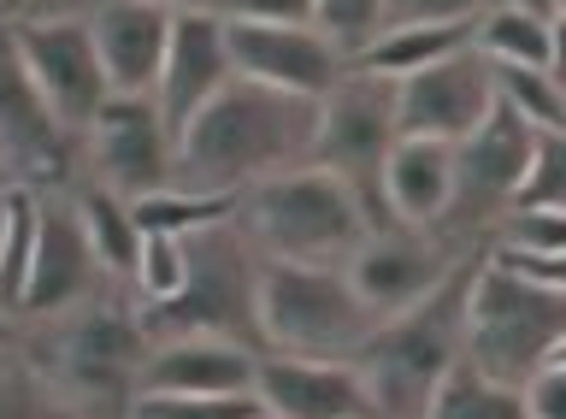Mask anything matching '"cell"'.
Instances as JSON below:
<instances>
[{
	"mask_svg": "<svg viewBox=\"0 0 566 419\" xmlns=\"http://www.w3.org/2000/svg\"><path fill=\"white\" fill-rule=\"evenodd\" d=\"M83 178L136 201L177 184V136L148 95H106L83 130Z\"/></svg>",
	"mask_w": 566,
	"mask_h": 419,
	"instance_id": "9",
	"label": "cell"
},
{
	"mask_svg": "<svg viewBox=\"0 0 566 419\" xmlns=\"http://www.w3.org/2000/svg\"><path fill=\"white\" fill-rule=\"evenodd\" d=\"M230 77L237 72H230V48H224V19L219 12H171V36H166V54H159V77L148 90V101L159 107V118H166V130L177 136Z\"/></svg>",
	"mask_w": 566,
	"mask_h": 419,
	"instance_id": "17",
	"label": "cell"
},
{
	"mask_svg": "<svg viewBox=\"0 0 566 419\" xmlns=\"http://www.w3.org/2000/svg\"><path fill=\"white\" fill-rule=\"evenodd\" d=\"M513 7H531V12H543V19H566V0H513Z\"/></svg>",
	"mask_w": 566,
	"mask_h": 419,
	"instance_id": "39",
	"label": "cell"
},
{
	"mask_svg": "<svg viewBox=\"0 0 566 419\" xmlns=\"http://www.w3.org/2000/svg\"><path fill=\"white\" fill-rule=\"evenodd\" d=\"M184 284V237L166 231H142L136 242V266H130V302H166V295Z\"/></svg>",
	"mask_w": 566,
	"mask_h": 419,
	"instance_id": "32",
	"label": "cell"
},
{
	"mask_svg": "<svg viewBox=\"0 0 566 419\" xmlns=\"http://www.w3.org/2000/svg\"><path fill=\"white\" fill-rule=\"evenodd\" d=\"M30 254H35V189L12 184L0 196V307H18L24 295V272H30Z\"/></svg>",
	"mask_w": 566,
	"mask_h": 419,
	"instance_id": "29",
	"label": "cell"
},
{
	"mask_svg": "<svg viewBox=\"0 0 566 419\" xmlns=\"http://www.w3.org/2000/svg\"><path fill=\"white\" fill-rule=\"evenodd\" d=\"M0 419H113V413L88 408L65 384H53L30 360L24 343H7L0 348Z\"/></svg>",
	"mask_w": 566,
	"mask_h": 419,
	"instance_id": "25",
	"label": "cell"
},
{
	"mask_svg": "<svg viewBox=\"0 0 566 419\" xmlns=\"http://www.w3.org/2000/svg\"><path fill=\"white\" fill-rule=\"evenodd\" d=\"M384 213L389 224H413V231H437L454 196V148L424 143V136H396L384 154Z\"/></svg>",
	"mask_w": 566,
	"mask_h": 419,
	"instance_id": "21",
	"label": "cell"
},
{
	"mask_svg": "<svg viewBox=\"0 0 566 419\" xmlns=\"http://www.w3.org/2000/svg\"><path fill=\"white\" fill-rule=\"evenodd\" d=\"M254 284H260V254L242 237L237 219L201 224L184 237V284L166 302H136L142 337H224L260 355V325H254Z\"/></svg>",
	"mask_w": 566,
	"mask_h": 419,
	"instance_id": "3",
	"label": "cell"
},
{
	"mask_svg": "<svg viewBox=\"0 0 566 419\" xmlns=\"http://www.w3.org/2000/svg\"><path fill=\"white\" fill-rule=\"evenodd\" d=\"M490 0H384V24H472Z\"/></svg>",
	"mask_w": 566,
	"mask_h": 419,
	"instance_id": "36",
	"label": "cell"
},
{
	"mask_svg": "<svg viewBox=\"0 0 566 419\" xmlns=\"http://www.w3.org/2000/svg\"><path fill=\"white\" fill-rule=\"evenodd\" d=\"M419 419H525V408H520V384L478 373V366L460 355L449 373L431 384Z\"/></svg>",
	"mask_w": 566,
	"mask_h": 419,
	"instance_id": "26",
	"label": "cell"
},
{
	"mask_svg": "<svg viewBox=\"0 0 566 419\" xmlns=\"http://www.w3.org/2000/svg\"><path fill=\"white\" fill-rule=\"evenodd\" d=\"M254 396H171V390H136L118 419H248Z\"/></svg>",
	"mask_w": 566,
	"mask_h": 419,
	"instance_id": "33",
	"label": "cell"
},
{
	"mask_svg": "<svg viewBox=\"0 0 566 419\" xmlns=\"http://www.w3.org/2000/svg\"><path fill=\"white\" fill-rule=\"evenodd\" d=\"M507 207H555V213H566V136L560 130H537L531 160L520 171V189H513Z\"/></svg>",
	"mask_w": 566,
	"mask_h": 419,
	"instance_id": "31",
	"label": "cell"
},
{
	"mask_svg": "<svg viewBox=\"0 0 566 419\" xmlns=\"http://www.w3.org/2000/svg\"><path fill=\"white\" fill-rule=\"evenodd\" d=\"M83 24H88V42H95L101 72H106V90L148 95L159 77L166 36H171V12L154 7V0H95L83 12Z\"/></svg>",
	"mask_w": 566,
	"mask_h": 419,
	"instance_id": "19",
	"label": "cell"
},
{
	"mask_svg": "<svg viewBox=\"0 0 566 419\" xmlns=\"http://www.w3.org/2000/svg\"><path fill=\"white\" fill-rule=\"evenodd\" d=\"M113 290V277L95 266L88 254V237L77 224V207H71V189H35V254L24 272V295H18L12 320H48V313H65L88 302V295Z\"/></svg>",
	"mask_w": 566,
	"mask_h": 419,
	"instance_id": "14",
	"label": "cell"
},
{
	"mask_svg": "<svg viewBox=\"0 0 566 419\" xmlns=\"http://www.w3.org/2000/svg\"><path fill=\"white\" fill-rule=\"evenodd\" d=\"M478 260V254H472ZM472 260L442 277L424 302L389 313L371 325V337L354 348V373H360L371 413L378 419H419L431 384L460 360V307H467V272Z\"/></svg>",
	"mask_w": 566,
	"mask_h": 419,
	"instance_id": "4",
	"label": "cell"
},
{
	"mask_svg": "<svg viewBox=\"0 0 566 419\" xmlns=\"http://www.w3.org/2000/svg\"><path fill=\"white\" fill-rule=\"evenodd\" d=\"M224 48H230V72L265 90L318 101L348 77V54L336 48L318 24H237L224 19Z\"/></svg>",
	"mask_w": 566,
	"mask_h": 419,
	"instance_id": "15",
	"label": "cell"
},
{
	"mask_svg": "<svg viewBox=\"0 0 566 419\" xmlns=\"http://www.w3.org/2000/svg\"><path fill=\"white\" fill-rule=\"evenodd\" d=\"M396 148V90L384 77H366L348 65V77L331 95H318L313 118V166H325L336 184L360 201L366 231H384V154Z\"/></svg>",
	"mask_w": 566,
	"mask_h": 419,
	"instance_id": "8",
	"label": "cell"
},
{
	"mask_svg": "<svg viewBox=\"0 0 566 419\" xmlns=\"http://www.w3.org/2000/svg\"><path fill=\"white\" fill-rule=\"evenodd\" d=\"M12 48L24 77L35 83V95L48 101V113L60 118L65 130H88V118L113 90H106V72L95 60V42H88L83 12H53V19H7Z\"/></svg>",
	"mask_w": 566,
	"mask_h": 419,
	"instance_id": "12",
	"label": "cell"
},
{
	"mask_svg": "<svg viewBox=\"0 0 566 419\" xmlns=\"http://www.w3.org/2000/svg\"><path fill=\"white\" fill-rule=\"evenodd\" d=\"M18 178H12V166H7V154H0V196H7V189H12Z\"/></svg>",
	"mask_w": 566,
	"mask_h": 419,
	"instance_id": "42",
	"label": "cell"
},
{
	"mask_svg": "<svg viewBox=\"0 0 566 419\" xmlns=\"http://www.w3.org/2000/svg\"><path fill=\"white\" fill-rule=\"evenodd\" d=\"M166 12H219V0H154Z\"/></svg>",
	"mask_w": 566,
	"mask_h": 419,
	"instance_id": "40",
	"label": "cell"
},
{
	"mask_svg": "<svg viewBox=\"0 0 566 419\" xmlns=\"http://www.w3.org/2000/svg\"><path fill=\"white\" fill-rule=\"evenodd\" d=\"M472 54L484 65H531V72H560V24L513 0H490L472 19Z\"/></svg>",
	"mask_w": 566,
	"mask_h": 419,
	"instance_id": "22",
	"label": "cell"
},
{
	"mask_svg": "<svg viewBox=\"0 0 566 419\" xmlns=\"http://www.w3.org/2000/svg\"><path fill=\"white\" fill-rule=\"evenodd\" d=\"M260 413L272 419H378L354 360H301V355H260L248 384Z\"/></svg>",
	"mask_w": 566,
	"mask_h": 419,
	"instance_id": "18",
	"label": "cell"
},
{
	"mask_svg": "<svg viewBox=\"0 0 566 419\" xmlns=\"http://www.w3.org/2000/svg\"><path fill=\"white\" fill-rule=\"evenodd\" d=\"M18 343L30 348V360L42 366L53 384H65L77 401L101 413H124V401L136 396V366H142V337L130 290H101L88 302L48 313V320L18 325Z\"/></svg>",
	"mask_w": 566,
	"mask_h": 419,
	"instance_id": "2",
	"label": "cell"
},
{
	"mask_svg": "<svg viewBox=\"0 0 566 419\" xmlns=\"http://www.w3.org/2000/svg\"><path fill=\"white\" fill-rule=\"evenodd\" d=\"M531 143H537V130L495 101L484 125H478L467 143H454V196H449V213H442L437 231L478 249L484 231L495 224V213H502V207L513 201V189H520Z\"/></svg>",
	"mask_w": 566,
	"mask_h": 419,
	"instance_id": "10",
	"label": "cell"
},
{
	"mask_svg": "<svg viewBox=\"0 0 566 419\" xmlns=\"http://www.w3.org/2000/svg\"><path fill=\"white\" fill-rule=\"evenodd\" d=\"M71 207H77V224H83V237H88L95 266L124 290V284H130V266H136V242H142L136 219H130V201L83 178V184H71Z\"/></svg>",
	"mask_w": 566,
	"mask_h": 419,
	"instance_id": "24",
	"label": "cell"
},
{
	"mask_svg": "<svg viewBox=\"0 0 566 419\" xmlns=\"http://www.w3.org/2000/svg\"><path fill=\"white\" fill-rule=\"evenodd\" d=\"M389 90H396V136H424V143H449V148L467 143L495 107L490 65L472 48L389 83Z\"/></svg>",
	"mask_w": 566,
	"mask_h": 419,
	"instance_id": "16",
	"label": "cell"
},
{
	"mask_svg": "<svg viewBox=\"0 0 566 419\" xmlns=\"http://www.w3.org/2000/svg\"><path fill=\"white\" fill-rule=\"evenodd\" d=\"M219 19H237V24H313V0H219Z\"/></svg>",
	"mask_w": 566,
	"mask_h": 419,
	"instance_id": "37",
	"label": "cell"
},
{
	"mask_svg": "<svg viewBox=\"0 0 566 419\" xmlns=\"http://www.w3.org/2000/svg\"><path fill=\"white\" fill-rule=\"evenodd\" d=\"M313 118L318 101L230 77L177 130V184L207 196H242L277 171L313 166Z\"/></svg>",
	"mask_w": 566,
	"mask_h": 419,
	"instance_id": "1",
	"label": "cell"
},
{
	"mask_svg": "<svg viewBox=\"0 0 566 419\" xmlns=\"http://www.w3.org/2000/svg\"><path fill=\"white\" fill-rule=\"evenodd\" d=\"M254 325L260 355H301V360H354L371 337V307L354 295L343 266H290L260 260L254 284Z\"/></svg>",
	"mask_w": 566,
	"mask_h": 419,
	"instance_id": "7",
	"label": "cell"
},
{
	"mask_svg": "<svg viewBox=\"0 0 566 419\" xmlns=\"http://www.w3.org/2000/svg\"><path fill=\"white\" fill-rule=\"evenodd\" d=\"M0 154L24 189H71L83 184V136L65 130L35 95V83L18 65L7 12H0Z\"/></svg>",
	"mask_w": 566,
	"mask_h": 419,
	"instance_id": "11",
	"label": "cell"
},
{
	"mask_svg": "<svg viewBox=\"0 0 566 419\" xmlns=\"http://www.w3.org/2000/svg\"><path fill=\"white\" fill-rule=\"evenodd\" d=\"M7 343H18V320H12L7 307H0V348H7Z\"/></svg>",
	"mask_w": 566,
	"mask_h": 419,
	"instance_id": "41",
	"label": "cell"
},
{
	"mask_svg": "<svg viewBox=\"0 0 566 419\" xmlns=\"http://www.w3.org/2000/svg\"><path fill=\"white\" fill-rule=\"evenodd\" d=\"M237 224L260 260H290V266H343L366 237L360 201L325 166H295L242 189Z\"/></svg>",
	"mask_w": 566,
	"mask_h": 419,
	"instance_id": "6",
	"label": "cell"
},
{
	"mask_svg": "<svg viewBox=\"0 0 566 419\" xmlns=\"http://www.w3.org/2000/svg\"><path fill=\"white\" fill-rule=\"evenodd\" d=\"M460 355L478 373L520 384L548 355H566V290L531 284L478 249L467 272V307H460Z\"/></svg>",
	"mask_w": 566,
	"mask_h": 419,
	"instance_id": "5",
	"label": "cell"
},
{
	"mask_svg": "<svg viewBox=\"0 0 566 419\" xmlns=\"http://www.w3.org/2000/svg\"><path fill=\"white\" fill-rule=\"evenodd\" d=\"M254 348L224 337H154L142 348L136 390H171V396H248L254 384Z\"/></svg>",
	"mask_w": 566,
	"mask_h": 419,
	"instance_id": "20",
	"label": "cell"
},
{
	"mask_svg": "<svg viewBox=\"0 0 566 419\" xmlns=\"http://www.w3.org/2000/svg\"><path fill=\"white\" fill-rule=\"evenodd\" d=\"M478 249L442 237V231H413V224H384V231H366L360 249L343 260L354 295L371 307V320H389V313L424 302L442 277H449L460 260H472Z\"/></svg>",
	"mask_w": 566,
	"mask_h": 419,
	"instance_id": "13",
	"label": "cell"
},
{
	"mask_svg": "<svg viewBox=\"0 0 566 419\" xmlns=\"http://www.w3.org/2000/svg\"><path fill=\"white\" fill-rule=\"evenodd\" d=\"M130 219H136V231L189 237V231H201V224L237 219V196H207V189L166 184V189H154V196H136L130 201Z\"/></svg>",
	"mask_w": 566,
	"mask_h": 419,
	"instance_id": "27",
	"label": "cell"
},
{
	"mask_svg": "<svg viewBox=\"0 0 566 419\" xmlns=\"http://www.w3.org/2000/svg\"><path fill=\"white\" fill-rule=\"evenodd\" d=\"M95 0H0L7 19H53V12H88Z\"/></svg>",
	"mask_w": 566,
	"mask_h": 419,
	"instance_id": "38",
	"label": "cell"
},
{
	"mask_svg": "<svg viewBox=\"0 0 566 419\" xmlns=\"http://www.w3.org/2000/svg\"><path fill=\"white\" fill-rule=\"evenodd\" d=\"M490 90L495 101L525 118L531 130H560L566 136V90L560 72H531V65H490Z\"/></svg>",
	"mask_w": 566,
	"mask_h": 419,
	"instance_id": "28",
	"label": "cell"
},
{
	"mask_svg": "<svg viewBox=\"0 0 566 419\" xmlns=\"http://www.w3.org/2000/svg\"><path fill=\"white\" fill-rule=\"evenodd\" d=\"M478 249H507V254H566V213L555 207H507L495 213Z\"/></svg>",
	"mask_w": 566,
	"mask_h": 419,
	"instance_id": "30",
	"label": "cell"
},
{
	"mask_svg": "<svg viewBox=\"0 0 566 419\" xmlns=\"http://www.w3.org/2000/svg\"><path fill=\"white\" fill-rule=\"evenodd\" d=\"M460 48H472V24H384L378 36L354 54V72L401 83V77L424 72V65L460 54Z\"/></svg>",
	"mask_w": 566,
	"mask_h": 419,
	"instance_id": "23",
	"label": "cell"
},
{
	"mask_svg": "<svg viewBox=\"0 0 566 419\" xmlns=\"http://www.w3.org/2000/svg\"><path fill=\"white\" fill-rule=\"evenodd\" d=\"M248 419H272V413H260V408H254V413H248Z\"/></svg>",
	"mask_w": 566,
	"mask_h": 419,
	"instance_id": "43",
	"label": "cell"
},
{
	"mask_svg": "<svg viewBox=\"0 0 566 419\" xmlns=\"http://www.w3.org/2000/svg\"><path fill=\"white\" fill-rule=\"evenodd\" d=\"M525 419H566V355H548L537 373L520 378Z\"/></svg>",
	"mask_w": 566,
	"mask_h": 419,
	"instance_id": "35",
	"label": "cell"
},
{
	"mask_svg": "<svg viewBox=\"0 0 566 419\" xmlns=\"http://www.w3.org/2000/svg\"><path fill=\"white\" fill-rule=\"evenodd\" d=\"M313 24L354 60L384 30V0H313Z\"/></svg>",
	"mask_w": 566,
	"mask_h": 419,
	"instance_id": "34",
	"label": "cell"
}]
</instances>
